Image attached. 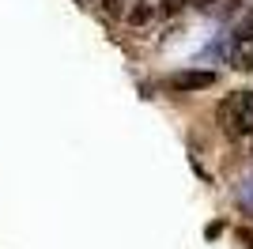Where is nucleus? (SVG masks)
<instances>
[{
  "mask_svg": "<svg viewBox=\"0 0 253 249\" xmlns=\"http://www.w3.org/2000/svg\"><path fill=\"white\" fill-rule=\"evenodd\" d=\"M227 61H231V68H238V72H253V34L250 38H238V34H234L231 45H227Z\"/></svg>",
  "mask_w": 253,
  "mask_h": 249,
  "instance_id": "obj_3",
  "label": "nucleus"
},
{
  "mask_svg": "<svg viewBox=\"0 0 253 249\" xmlns=\"http://www.w3.org/2000/svg\"><path fill=\"white\" fill-rule=\"evenodd\" d=\"M151 15H155V8H151L148 0H140L136 8H128V23H132V27H144V23H148Z\"/></svg>",
  "mask_w": 253,
  "mask_h": 249,
  "instance_id": "obj_4",
  "label": "nucleus"
},
{
  "mask_svg": "<svg viewBox=\"0 0 253 249\" xmlns=\"http://www.w3.org/2000/svg\"><path fill=\"white\" fill-rule=\"evenodd\" d=\"M215 80H219V76L211 72V68H185V72H174L167 80V91H174V94H197V91L215 87Z\"/></svg>",
  "mask_w": 253,
  "mask_h": 249,
  "instance_id": "obj_2",
  "label": "nucleus"
},
{
  "mask_svg": "<svg viewBox=\"0 0 253 249\" xmlns=\"http://www.w3.org/2000/svg\"><path fill=\"white\" fill-rule=\"evenodd\" d=\"M234 34H238V38H250V34H253V8L242 15V23H238V31H234Z\"/></svg>",
  "mask_w": 253,
  "mask_h": 249,
  "instance_id": "obj_5",
  "label": "nucleus"
},
{
  "mask_svg": "<svg viewBox=\"0 0 253 249\" xmlns=\"http://www.w3.org/2000/svg\"><path fill=\"white\" fill-rule=\"evenodd\" d=\"M215 117H219V128L227 136H253V91H234L231 98H223L219 110H215Z\"/></svg>",
  "mask_w": 253,
  "mask_h": 249,
  "instance_id": "obj_1",
  "label": "nucleus"
},
{
  "mask_svg": "<svg viewBox=\"0 0 253 249\" xmlns=\"http://www.w3.org/2000/svg\"><path fill=\"white\" fill-rule=\"evenodd\" d=\"M234 234H238V242H246V249H253V227H238Z\"/></svg>",
  "mask_w": 253,
  "mask_h": 249,
  "instance_id": "obj_6",
  "label": "nucleus"
},
{
  "mask_svg": "<svg viewBox=\"0 0 253 249\" xmlns=\"http://www.w3.org/2000/svg\"><path fill=\"white\" fill-rule=\"evenodd\" d=\"M223 230H227V223H223V219H219V223H211V227H208V242H215Z\"/></svg>",
  "mask_w": 253,
  "mask_h": 249,
  "instance_id": "obj_7",
  "label": "nucleus"
},
{
  "mask_svg": "<svg viewBox=\"0 0 253 249\" xmlns=\"http://www.w3.org/2000/svg\"><path fill=\"white\" fill-rule=\"evenodd\" d=\"M250 155H253V151H250Z\"/></svg>",
  "mask_w": 253,
  "mask_h": 249,
  "instance_id": "obj_8",
  "label": "nucleus"
}]
</instances>
